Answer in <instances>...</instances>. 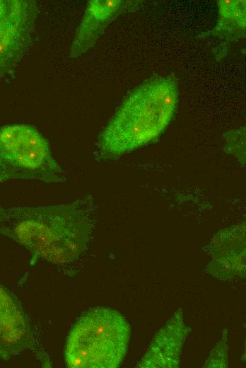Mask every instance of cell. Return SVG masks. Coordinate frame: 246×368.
I'll return each mask as SVG.
<instances>
[{
	"instance_id": "6da1fadb",
	"label": "cell",
	"mask_w": 246,
	"mask_h": 368,
	"mask_svg": "<svg viewBox=\"0 0 246 368\" xmlns=\"http://www.w3.org/2000/svg\"><path fill=\"white\" fill-rule=\"evenodd\" d=\"M89 200L62 205L4 207L0 205V234L24 247L30 265L40 260L65 265L86 252L92 234Z\"/></svg>"
},
{
	"instance_id": "7a4b0ae2",
	"label": "cell",
	"mask_w": 246,
	"mask_h": 368,
	"mask_svg": "<svg viewBox=\"0 0 246 368\" xmlns=\"http://www.w3.org/2000/svg\"><path fill=\"white\" fill-rule=\"evenodd\" d=\"M178 93L172 75L153 76L135 88L100 134L98 156L116 159L156 139L175 113Z\"/></svg>"
},
{
	"instance_id": "3957f363",
	"label": "cell",
	"mask_w": 246,
	"mask_h": 368,
	"mask_svg": "<svg viewBox=\"0 0 246 368\" xmlns=\"http://www.w3.org/2000/svg\"><path fill=\"white\" fill-rule=\"evenodd\" d=\"M131 330L126 318L107 307L93 308L71 328L65 347L70 368H116L129 345Z\"/></svg>"
},
{
	"instance_id": "277c9868",
	"label": "cell",
	"mask_w": 246,
	"mask_h": 368,
	"mask_svg": "<svg viewBox=\"0 0 246 368\" xmlns=\"http://www.w3.org/2000/svg\"><path fill=\"white\" fill-rule=\"evenodd\" d=\"M16 179L46 183L66 180L48 141L36 128L25 124L0 127V183Z\"/></svg>"
},
{
	"instance_id": "5b68a950",
	"label": "cell",
	"mask_w": 246,
	"mask_h": 368,
	"mask_svg": "<svg viewBox=\"0 0 246 368\" xmlns=\"http://www.w3.org/2000/svg\"><path fill=\"white\" fill-rule=\"evenodd\" d=\"M38 8L30 0H0V79L13 71L33 42Z\"/></svg>"
},
{
	"instance_id": "8992f818",
	"label": "cell",
	"mask_w": 246,
	"mask_h": 368,
	"mask_svg": "<svg viewBox=\"0 0 246 368\" xmlns=\"http://www.w3.org/2000/svg\"><path fill=\"white\" fill-rule=\"evenodd\" d=\"M30 350L49 359L37 348L30 321L17 297L0 282V359L8 360Z\"/></svg>"
},
{
	"instance_id": "52a82bcc",
	"label": "cell",
	"mask_w": 246,
	"mask_h": 368,
	"mask_svg": "<svg viewBox=\"0 0 246 368\" xmlns=\"http://www.w3.org/2000/svg\"><path fill=\"white\" fill-rule=\"evenodd\" d=\"M208 272L221 280L245 277V226L240 224L220 231L211 241Z\"/></svg>"
},
{
	"instance_id": "ba28073f",
	"label": "cell",
	"mask_w": 246,
	"mask_h": 368,
	"mask_svg": "<svg viewBox=\"0 0 246 368\" xmlns=\"http://www.w3.org/2000/svg\"><path fill=\"white\" fill-rule=\"evenodd\" d=\"M190 330L184 323L182 311L179 309L155 335L136 367H178L182 347Z\"/></svg>"
},
{
	"instance_id": "9c48e42d",
	"label": "cell",
	"mask_w": 246,
	"mask_h": 368,
	"mask_svg": "<svg viewBox=\"0 0 246 368\" xmlns=\"http://www.w3.org/2000/svg\"><path fill=\"white\" fill-rule=\"evenodd\" d=\"M133 4L121 0H93L86 9L72 41L69 57L76 59L93 47L105 28Z\"/></svg>"
},
{
	"instance_id": "30bf717a",
	"label": "cell",
	"mask_w": 246,
	"mask_h": 368,
	"mask_svg": "<svg viewBox=\"0 0 246 368\" xmlns=\"http://www.w3.org/2000/svg\"><path fill=\"white\" fill-rule=\"evenodd\" d=\"M218 18L215 28L209 34L228 40H237L245 37V1H218Z\"/></svg>"
},
{
	"instance_id": "8fae6325",
	"label": "cell",
	"mask_w": 246,
	"mask_h": 368,
	"mask_svg": "<svg viewBox=\"0 0 246 368\" xmlns=\"http://www.w3.org/2000/svg\"><path fill=\"white\" fill-rule=\"evenodd\" d=\"M205 367H228V330H224L221 340L216 345L205 363Z\"/></svg>"
}]
</instances>
